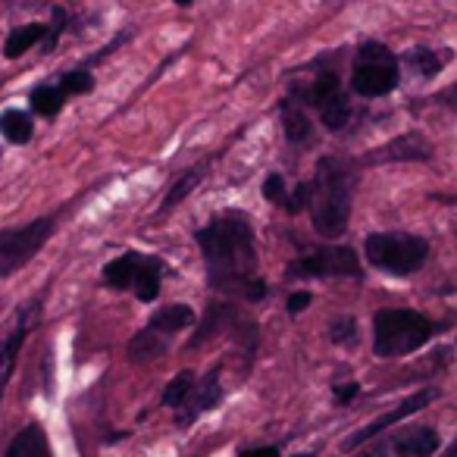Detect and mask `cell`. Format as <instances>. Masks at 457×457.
<instances>
[{"mask_svg": "<svg viewBox=\"0 0 457 457\" xmlns=\"http://www.w3.org/2000/svg\"><path fill=\"white\" fill-rule=\"evenodd\" d=\"M398 57L379 41H367L361 45L354 60V72H351V88L361 97H382L388 91L398 88Z\"/></svg>", "mask_w": 457, "mask_h": 457, "instance_id": "5b68a950", "label": "cell"}, {"mask_svg": "<svg viewBox=\"0 0 457 457\" xmlns=\"http://www.w3.org/2000/svg\"><path fill=\"white\" fill-rule=\"evenodd\" d=\"M320 116H323V126L329 129V132H338V129H345V122H348L351 110L348 104H345V97L338 104H332V107L320 110Z\"/></svg>", "mask_w": 457, "mask_h": 457, "instance_id": "484cf974", "label": "cell"}, {"mask_svg": "<svg viewBox=\"0 0 457 457\" xmlns=\"http://www.w3.org/2000/svg\"><path fill=\"white\" fill-rule=\"evenodd\" d=\"M307 304H311V292H298V295H292L288 298V313H301V311H307Z\"/></svg>", "mask_w": 457, "mask_h": 457, "instance_id": "f546056e", "label": "cell"}, {"mask_svg": "<svg viewBox=\"0 0 457 457\" xmlns=\"http://www.w3.org/2000/svg\"><path fill=\"white\" fill-rule=\"evenodd\" d=\"M195 386H197V379H195V373H191V370H182L179 376H172L170 386L163 388V407H179L185 398H188Z\"/></svg>", "mask_w": 457, "mask_h": 457, "instance_id": "7402d4cb", "label": "cell"}, {"mask_svg": "<svg viewBox=\"0 0 457 457\" xmlns=\"http://www.w3.org/2000/svg\"><path fill=\"white\" fill-rule=\"evenodd\" d=\"M436 388H420L417 395H411V398L404 401L401 407H395V411H388V413H382L379 420H373V423H367L361 432H354V436L345 442V448H361L363 442H370V438H376V436H382V432L388 429V426H395V423H401L404 417H411V413H417V411H423L426 404H429L432 398H436Z\"/></svg>", "mask_w": 457, "mask_h": 457, "instance_id": "9c48e42d", "label": "cell"}, {"mask_svg": "<svg viewBox=\"0 0 457 457\" xmlns=\"http://www.w3.org/2000/svg\"><path fill=\"white\" fill-rule=\"evenodd\" d=\"M357 392H361V386H357V382H348V386H338V388H336V398H338V404H348V401L354 398Z\"/></svg>", "mask_w": 457, "mask_h": 457, "instance_id": "4dcf8cb0", "label": "cell"}, {"mask_svg": "<svg viewBox=\"0 0 457 457\" xmlns=\"http://www.w3.org/2000/svg\"><path fill=\"white\" fill-rule=\"evenodd\" d=\"M438 326L417 311H379L373 317V351L376 357H404L411 351L423 348Z\"/></svg>", "mask_w": 457, "mask_h": 457, "instance_id": "3957f363", "label": "cell"}, {"mask_svg": "<svg viewBox=\"0 0 457 457\" xmlns=\"http://www.w3.org/2000/svg\"><path fill=\"white\" fill-rule=\"evenodd\" d=\"M222 401V386H220V370H213L210 376H204L201 386L191 388L188 398L179 404V413H176V426H191L201 413L213 411L216 404Z\"/></svg>", "mask_w": 457, "mask_h": 457, "instance_id": "30bf717a", "label": "cell"}, {"mask_svg": "<svg viewBox=\"0 0 457 457\" xmlns=\"http://www.w3.org/2000/svg\"><path fill=\"white\" fill-rule=\"evenodd\" d=\"M311 216L313 228L326 238H338L351 216V176L342 160H320L311 179Z\"/></svg>", "mask_w": 457, "mask_h": 457, "instance_id": "7a4b0ae2", "label": "cell"}, {"mask_svg": "<svg viewBox=\"0 0 457 457\" xmlns=\"http://www.w3.org/2000/svg\"><path fill=\"white\" fill-rule=\"evenodd\" d=\"M141 257L138 251H129V254L116 257L104 267V286L107 288H116V292H126V288L135 286V276H138V267H141Z\"/></svg>", "mask_w": 457, "mask_h": 457, "instance_id": "4fadbf2b", "label": "cell"}, {"mask_svg": "<svg viewBox=\"0 0 457 457\" xmlns=\"http://www.w3.org/2000/svg\"><path fill=\"white\" fill-rule=\"evenodd\" d=\"M392 448L398 457H432L438 451V432L429 426H417V429L401 432L392 442Z\"/></svg>", "mask_w": 457, "mask_h": 457, "instance_id": "7c38bea8", "label": "cell"}, {"mask_svg": "<svg viewBox=\"0 0 457 457\" xmlns=\"http://www.w3.org/2000/svg\"><path fill=\"white\" fill-rule=\"evenodd\" d=\"M242 457H279V448H276V445H267V448H251V451H245Z\"/></svg>", "mask_w": 457, "mask_h": 457, "instance_id": "1f68e13d", "label": "cell"}, {"mask_svg": "<svg viewBox=\"0 0 457 457\" xmlns=\"http://www.w3.org/2000/svg\"><path fill=\"white\" fill-rule=\"evenodd\" d=\"M197 248H201L207 279L213 288L228 295L248 292L257 270V245L251 222L242 213L216 216L204 228H197Z\"/></svg>", "mask_w": 457, "mask_h": 457, "instance_id": "6da1fadb", "label": "cell"}, {"mask_svg": "<svg viewBox=\"0 0 457 457\" xmlns=\"http://www.w3.org/2000/svg\"><path fill=\"white\" fill-rule=\"evenodd\" d=\"M195 313H191L188 304H172V307H163L151 317V323L138 332V336L129 342V361L135 363H145V361H157L170 351V342L179 329L191 326Z\"/></svg>", "mask_w": 457, "mask_h": 457, "instance_id": "8992f818", "label": "cell"}, {"mask_svg": "<svg viewBox=\"0 0 457 457\" xmlns=\"http://www.w3.org/2000/svg\"><path fill=\"white\" fill-rule=\"evenodd\" d=\"M282 126H286L288 141H307L311 138V120L298 101H282Z\"/></svg>", "mask_w": 457, "mask_h": 457, "instance_id": "d6986e66", "label": "cell"}, {"mask_svg": "<svg viewBox=\"0 0 457 457\" xmlns=\"http://www.w3.org/2000/svg\"><path fill=\"white\" fill-rule=\"evenodd\" d=\"M91 88H95V76L88 70H72L60 79V91L63 95H88Z\"/></svg>", "mask_w": 457, "mask_h": 457, "instance_id": "d4e9b609", "label": "cell"}, {"mask_svg": "<svg viewBox=\"0 0 457 457\" xmlns=\"http://www.w3.org/2000/svg\"><path fill=\"white\" fill-rule=\"evenodd\" d=\"M342 82H338V76L336 72H320L317 76V82H313V88H311V104L317 110H326V107H332V104H338L342 101Z\"/></svg>", "mask_w": 457, "mask_h": 457, "instance_id": "ffe728a7", "label": "cell"}, {"mask_svg": "<svg viewBox=\"0 0 457 457\" xmlns=\"http://www.w3.org/2000/svg\"><path fill=\"white\" fill-rule=\"evenodd\" d=\"M442 457H457V438H454V445H451V448L448 451H445V454Z\"/></svg>", "mask_w": 457, "mask_h": 457, "instance_id": "d6a6232c", "label": "cell"}, {"mask_svg": "<svg viewBox=\"0 0 457 457\" xmlns=\"http://www.w3.org/2000/svg\"><path fill=\"white\" fill-rule=\"evenodd\" d=\"M263 197L267 201H273V204H286L288 197H286V179L282 176H267V182H263Z\"/></svg>", "mask_w": 457, "mask_h": 457, "instance_id": "83f0119b", "label": "cell"}, {"mask_svg": "<svg viewBox=\"0 0 457 457\" xmlns=\"http://www.w3.org/2000/svg\"><path fill=\"white\" fill-rule=\"evenodd\" d=\"M7 457H51V445L41 426H26V429L16 432V438L10 442Z\"/></svg>", "mask_w": 457, "mask_h": 457, "instance_id": "5bb4252c", "label": "cell"}, {"mask_svg": "<svg viewBox=\"0 0 457 457\" xmlns=\"http://www.w3.org/2000/svg\"><path fill=\"white\" fill-rule=\"evenodd\" d=\"M160 276H163V263L157 257H141L138 276H135V295L138 301H154L160 295Z\"/></svg>", "mask_w": 457, "mask_h": 457, "instance_id": "2e32d148", "label": "cell"}, {"mask_svg": "<svg viewBox=\"0 0 457 457\" xmlns=\"http://www.w3.org/2000/svg\"><path fill=\"white\" fill-rule=\"evenodd\" d=\"M201 170H204V166H195V170H188L182 179H179L176 185H172L170 195L163 197V207H160V213H170V210L176 207V204H182L185 197L191 195V188H195V185L201 182V179H197V176H201Z\"/></svg>", "mask_w": 457, "mask_h": 457, "instance_id": "603a6c76", "label": "cell"}, {"mask_svg": "<svg viewBox=\"0 0 457 457\" xmlns=\"http://www.w3.org/2000/svg\"><path fill=\"white\" fill-rule=\"evenodd\" d=\"M429 154L432 147L417 132H411L407 138H398L388 147H382V151H376L373 160H429Z\"/></svg>", "mask_w": 457, "mask_h": 457, "instance_id": "9a60e30c", "label": "cell"}, {"mask_svg": "<svg viewBox=\"0 0 457 457\" xmlns=\"http://www.w3.org/2000/svg\"><path fill=\"white\" fill-rule=\"evenodd\" d=\"M411 66L420 72L423 79H432V76H438V70L445 66V57H436L432 51H426V47H417V51H411Z\"/></svg>", "mask_w": 457, "mask_h": 457, "instance_id": "cb8c5ba5", "label": "cell"}, {"mask_svg": "<svg viewBox=\"0 0 457 457\" xmlns=\"http://www.w3.org/2000/svg\"><path fill=\"white\" fill-rule=\"evenodd\" d=\"M54 236V220L41 216V220L29 222L20 228H4L0 232V279L13 276L16 270H22Z\"/></svg>", "mask_w": 457, "mask_h": 457, "instance_id": "52a82bcc", "label": "cell"}, {"mask_svg": "<svg viewBox=\"0 0 457 457\" xmlns=\"http://www.w3.org/2000/svg\"><path fill=\"white\" fill-rule=\"evenodd\" d=\"M304 457H311V454H304Z\"/></svg>", "mask_w": 457, "mask_h": 457, "instance_id": "e575fe53", "label": "cell"}, {"mask_svg": "<svg viewBox=\"0 0 457 457\" xmlns=\"http://www.w3.org/2000/svg\"><path fill=\"white\" fill-rule=\"evenodd\" d=\"M179 7H191V4H195V0H176Z\"/></svg>", "mask_w": 457, "mask_h": 457, "instance_id": "836d02e7", "label": "cell"}, {"mask_svg": "<svg viewBox=\"0 0 457 457\" xmlns=\"http://www.w3.org/2000/svg\"><path fill=\"white\" fill-rule=\"evenodd\" d=\"M0 135L13 141V145H26V141H32L35 126L29 120V113H22V110H4L0 113Z\"/></svg>", "mask_w": 457, "mask_h": 457, "instance_id": "ac0fdd59", "label": "cell"}, {"mask_svg": "<svg viewBox=\"0 0 457 457\" xmlns=\"http://www.w3.org/2000/svg\"><path fill=\"white\" fill-rule=\"evenodd\" d=\"M288 276H354L361 279V261L351 248H320L288 267Z\"/></svg>", "mask_w": 457, "mask_h": 457, "instance_id": "ba28073f", "label": "cell"}, {"mask_svg": "<svg viewBox=\"0 0 457 457\" xmlns=\"http://www.w3.org/2000/svg\"><path fill=\"white\" fill-rule=\"evenodd\" d=\"M35 317H38V304L22 307L20 317H16L13 332H10V336L4 338V345H0V395H4V386H7L10 373H13V367H16V357H20V351H22V342H26V336L32 332Z\"/></svg>", "mask_w": 457, "mask_h": 457, "instance_id": "8fae6325", "label": "cell"}, {"mask_svg": "<svg viewBox=\"0 0 457 457\" xmlns=\"http://www.w3.org/2000/svg\"><path fill=\"white\" fill-rule=\"evenodd\" d=\"M47 35V26H41V22H32V26H20L10 32L7 45H4V54H7L10 60L22 57V54H29V47L41 45Z\"/></svg>", "mask_w": 457, "mask_h": 457, "instance_id": "e0dca14e", "label": "cell"}, {"mask_svg": "<svg viewBox=\"0 0 457 457\" xmlns=\"http://www.w3.org/2000/svg\"><path fill=\"white\" fill-rule=\"evenodd\" d=\"M63 101L66 95L60 88H54V85H38V88L32 91V107L35 113L47 116V120H54V116L63 110Z\"/></svg>", "mask_w": 457, "mask_h": 457, "instance_id": "44dd1931", "label": "cell"}, {"mask_svg": "<svg viewBox=\"0 0 457 457\" xmlns=\"http://www.w3.org/2000/svg\"><path fill=\"white\" fill-rule=\"evenodd\" d=\"M329 338L336 345H351V342H357V323L351 317H342V320H336V323L329 326Z\"/></svg>", "mask_w": 457, "mask_h": 457, "instance_id": "4316f807", "label": "cell"}, {"mask_svg": "<svg viewBox=\"0 0 457 457\" xmlns=\"http://www.w3.org/2000/svg\"><path fill=\"white\" fill-rule=\"evenodd\" d=\"M363 254L376 270L392 276L417 273L429 257V242L411 232H376L363 245Z\"/></svg>", "mask_w": 457, "mask_h": 457, "instance_id": "277c9868", "label": "cell"}, {"mask_svg": "<svg viewBox=\"0 0 457 457\" xmlns=\"http://www.w3.org/2000/svg\"><path fill=\"white\" fill-rule=\"evenodd\" d=\"M63 29H66V10L54 7V26L47 29V35H45V51H54V47H57L60 32H63Z\"/></svg>", "mask_w": 457, "mask_h": 457, "instance_id": "f1b7e54d", "label": "cell"}]
</instances>
